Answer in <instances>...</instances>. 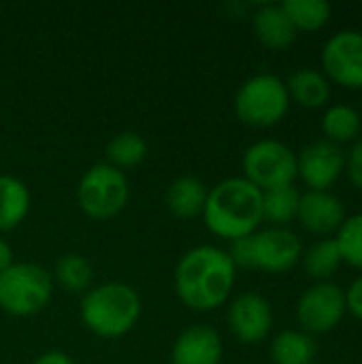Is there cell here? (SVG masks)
<instances>
[{"label":"cell","instance_id":"6da1fadb","mask_svg":"<svg viewBox=\"0 0 362 364\" xmlns=\"http://www.w3.org/2000/svg\"><path fill=\"white\" fill-rule=\"evenodd\" d=\"M237 267L228 252L215 245H198L181 256L173 273L177 299L192 311L205 314L222 307L235 288Z\"/></svg>","mask_w":362,"mask_h":364},{"label":"cell","instance_id":"7a4b0ae2","mask_svg":"<svg viewBox=\"0 0 362 364\" xmlns=\"http://www.w3.org/2000/svg\"><path fill=\"white\" fill-rule=\"evenodd\" d=\"M203 220L211 235L230 243L250 237L265 222L262 190L243 177H228L207 192Z\"/></svg>","mask_w":362,"mask_h":364},{"label":"cell","instance_id":"3957f363","mask_svg":"<svg viewBox=\"0 0 362 364\" xmlns=\"http://www.w3.org/2000/svg\"><path fill=\"white\" fill-rule=\"evenodd\" d=\"M143 303L139 292L122 282H107L81 296L79 316L83 326L100 339H119L141 320Z\"/></svg>","mask_w":362,"mask_h":364},{"label":"cell","instance_id":"277c9868","mask_svg":"<svg viewBox=\"0 0 362 364\" xmlns=\"http://www.w3.org/2000/svg\"><path fill=\"white\" fill-rule=\"evenodd\" d=\"M228 256L237 269H258L269 275H282L301 262L303 243L290 228L269 226L233 241Z\"/></svg>","mask_w":362,"mask_h":364},{"label":"cell","instance_id":"5b68a950","mask_svg":"<svg viewBox=\"0 0 362 364\" xmlns=\"http://www.w3.org/2000/svg\"><path fill=\"white\" fill-rule=\"evenodd\" d=\"M53 296L51 273L34 262H15L0 273V309L13 318L41 314Z\"/></svg>","mask_w":362,"mask_h":364},{"label":"cell","instance_id":"8992f818","mask_svg":"<svg viewBox=\"0 0 362 364\" xmlns=\"http://www.w3.org/2000/svg\"><path fill=\"white\" fill-rule=\"evenodd\" d=\"M233 107L241 124L252 128H273L290 109L286 81L271 73H258L239 85Z\"/></svg>","mask_w":362,"mask_h":364},{"label":"cell","instance_id":"52a82bcc","mask_svg":"<svg viewBox=\"0 0 362 364\" xmlns=\"http://www.w3.org/2000/svg\"><path fill=\"white\" fill-rule=\"evenodd\" d=\"M130 198L128 177L107 162L90 166L77 186L79 209L96 222H107L119 215Z\"/></svg>","mask_w":362,"mask_h":364},{"label":"cell","instance_id":"ba28073f","mask_svg":"<svg viewBox=\"0 0 362 364\" xmlns=\"http://www.w3.org/2000/svg\"><path fill=\"white\" fill-rule=\"evenodd\" d=\"M241 168L243 179H247L262 192L294 186V179L299 177L297 151L275 139L252 143L243 154Z\"/></svg>","mask_w":362,"mask_h":364},{"label":"cell","instance_id":"9c48e42d","mask_svg":"<svg viewBox=\"0 0 362 364\" xmlns=\"http://www.w3.org/2000/svg\"><path fill=\"white\" fill-rule=\"evenodd\" d=\"M346 311V290L333 282H316L297 303V320L307 335H324L335 331Z\"/></svg>","mask_w":362,"mask_h":364},{"label":"cell","instance_id":"30bf717a","mask_svg":"<svg viewBox=\"0 0 362 364\" xmlns=\"http://www.w3.org/2000/svg\"><path fill=\"white\" fill-rule=\"evenodd\" d=\"M320 62L331 83L346 90H362V32L339 30L322 47Z\"/></svg>","mask_w":362,"mask_h":364},{"label":"cell","instance_id":"8fae6325","mask_svg":"<svg viewBox=\"0 0 362 364\" xmlns=\"http://www.w3.org/2000/svg\"><path fill=\"white\" fill-rule=\"evenodd\" d=\"M273 307L258 292H243L230 301L226 311L228 331L243 346L265 341L273 328Z\"/></svg>","mask_w":362,"mask_h":364},{"label":"cell","instance_id":"7c38bea8","mask_svg":"<svg viewBox=\"0 0 362 364\" xmlns=\"http://www.w3.org/2000/svg\"><path fill=\"white\" fill-rule=\"evenodd\" d=\"M297 166L301 181L309 190L329 192L346 171V151L326 139H318L297 154Z\"/></svg>","mask_w":362,"mask_h":364},{"label":"cell","instance_id":"4fadbf2b","mask_svg":"<svg viewBox=\"0 0 362 364\" xmlns=\"http://www.w3.org/2000/svg\"><path fill=\"white\" fill-rule=\"evenodd\" d=\"M297 220L307 232L316 237H331L337 235V230L341 228L346 220V207L341 198L333 192L307 190L305 194H301Z\"/></svg>","mask_w":362,"mask_h":364},{"label":"cell","instance_id":"5bb4252c","mask_svg":"<svg viewBox=\"0 0 362 364\" xmlns=\"http://www.w3.org/2000/svg\"><path fill=\"white\" fill-rule=\"evenodd\" d=\"M224 341L213 326L186 328L171 348V364H222Z\"/></svg>","mask_w":362,"mask_h":364},{"label":"cell","instance_id":"9a60e30c","mask_svg":"<svg viewBox=\"0 0 362 364\" xmlns=\"http://www.w3.org/2000/svg\"><path fill=\"white\" fill-rule=\"evenodd\" d=\"M252 26L260 45L271 51L290 49L299 34L282 4H260L252 13Z\"/></svg>","mask_w":362,"mask_h":364},{"label":"cell","instance_id":"2e32d148","mask_svg":"<svg viewBox=\"0 0 362 364\" xmlns=\"http://www.w3.org/2000/svg\"><path fill=\"white\" fill-rule=\"evenodd\" d=\"M286 90L290 102L294 100L305 109H324L331 100L333 83L326 79L324 73L316 68H299L288 77Z\"/></svg>","mask_w":362,"mask_h":364},{"label":"cell","instance_id":"e0dca14e","mask_svg":"<svg viewBox=\"0 0 362 364\" xmlns=\"http://www.w3.org/2000/svg\"><path fill=\"white\" fill-rule=\"evenodd\" d=\"M207 192V186L198 177L183 175L169 186L164 203L171 215H175L177 220H192L203 215Z\"/></svg>","mask_w":362,"mask_h":364},{"label":"cell","instance_id":"ac0fdd59","mask_svg":"<svg viewBox=\"0 0 362 364\" xmlns=\"http://www.w3.org/2000/svg\"><path fill=\"white\" fill-rule=\"evenodd\" d=\"M30 203V190L21 179L0 175V232L15 230L28 218Z\"/></svg>","mask_w":362,"mask_h":364},{"label":"cell","instance_id":"d6986e66","mask_svg":"<svg viewBox=\"0 0 362 364\" xmlns=\"http://www.w3.org/2000/svg\"><path fill=\"white\" fill-rule=\"evenodd\" d=\"M318 354V343L303 331H282L271 341L273 364H312Z\"/></svg>","mask_w":362,"mask_h":364},{"label":"cell","instance_id":"ffe728a7","mask_svg":"<svg viewBox=\"0 0 362 364\" xmlns=\"http://www.w3.org/2000/svg\"><path fill=\"white\" fill-rule=\"evenodd\" d=\"M362 115L350 105H329L324 115H322V132L324 139L344 145V143H354L361 136Z\"/></svg>","mask_w":362,"mask_h":364},{"label":"cell","instance_id":"44dd1931","mask_svg":"<svg viewBox=\"0 0 362 364\" xmlns=\"http://www.w3.org/2000/svg\"><path fill=\"white\" fill-rule=\"evenodd\" d=\"M55 284L73 294H85L92 288L94 269L81 254H64L55 260L53 275Z\"/></svg>","mask_w":362,"mask_h":364},{"label":"cell","instance_id":"7402d4cb","mask_svg":"<svg viewBox=\"0 0 362 364\" xmlns=\"http://www.w3.org/2000/svg\"><path fill=\"white\" fill-rule=\"evenodd\" d=\"M301 260H303L305 273L316 282H329L339 271V267L344 264L335 239L316 241L307 252H303Z\"/></svg>","mask_w":362,"mask_h":364},{"label":"cell","instance_id":"603a6c76","mask_svg":"<svg viewBox=\"0 0 362 364\" xmlns=\"http://www.w3.org/2000/svg\"><path fill=\"white\" fill-rule=\"evenodd\" d=\"M299 200H301V192L294 186L262 192V220L271 222L273 226L286 228V224L297 220Z\"/></svg>","mask_w":362,"mask_h":364},{"label":"cell","instance_id":"cb8c5ba5","mask_svg":"<svg viewBox=\"0 0 362 364\" xmlns=\"http://www.w3.org/2000/svg\"><path fill=\"white\" fill-rule=\"evenodd\" d=\"M147 156V143L139 132H119L107 145V164L117 171H128L139 166Z\"/></svg>","mask_w":362,"mask_h":364},{"label":"cell","instance_id":"d4e9b609","mask_svg":"<svg viewBox=\"0 0 362 364\" xmlns=\"http://www.w3.org/2000/svg\"><path fill=\"white\" fill-rule=\"evenodd\" d=\"M286 15L290 17L292 26L303 32H316L322 30L333 13L331 2L326 0H286L282 2Z\"/></svg>","mask_w":362,"mask_h":364},{"label":"cell","instance_id":"484cf974","mask_svg":"<svg viewBox=\"0 0 362 364\" xmlns=\"http://www.w3.org/2000/svg\"><path fill=\"white\" fill-rule=\"evenodd\" d=\"M335 243L341 254V262L362 271V213H354L344 220L335 235Z\"/></svg>","mask_w":362,"mask_h":364},{"label":"cell","instance_id":"4316f807","mask_svg":"<svg viewBox=\"0 0 362 364\" xmlns=\"http://www.w3.org/2000/svg\"><path fill=\"white\" fill-rule=\"evenodd\" d=\"M352 186L362 192V136H358L346 151V171Z\"/></svg>","mask_w":362,"mask_h":364},{"label":"cell","instance_id":"83f0119b","mask_svg":"<svg viewBox=\"0 0 362 364\" xmlns=\"http://www.w3.org/2000/svg\"><path fill=\"white\" fill-rule=\"evenodd\" d=\"M346 309L362 322V275L356 277L346 290Z\"/></svg>","mask_w":362,"mask_h":364},{"label":"cell","instance_id":"f1b7e54d","mask_svg":"<svg viewBox=\"0 0 362 364\" xmlns=\"http://www.w3.org/2000/svg\"><path fill=\"white\" fill-rule=\"evenodd\" d=\"M32 364H75L73 358L66 354V352H60V350H49V352H43L41 356H36Z\"/></svg>","mask_w":362,"mask_h":364},{"label":"cell","instance_id":"f546056e","mask_svg":"<svg viewBox=\"0 0 362 364\" xmlns=\"http://www.w3.org/2000/svg\"><path fill=\"white\" fill-rule=\"evenodd\" d=\"M13 247L4 241V239H0V273L2 271H6L11 264H15V260H13Z\"/></svg>","mask_w":362,"mask_h":364}]
</instances>
